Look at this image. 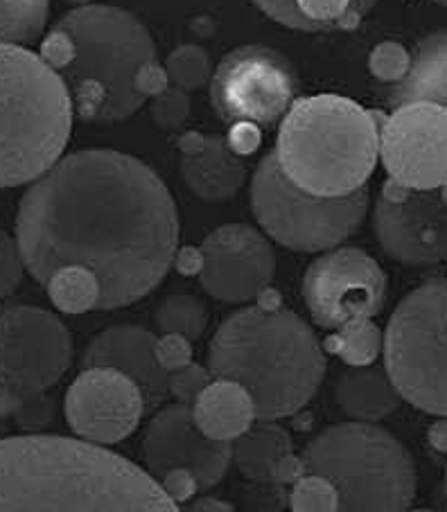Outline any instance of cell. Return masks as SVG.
Segmentation results:
<instances>
[{"mask_svg": "<svg viewBox=\"0 0 447 512\" xmlns=\"http://www.w3.org/2000/svg\"><path fill=\"white\" fill-rule=\"evenodd\" d=\"M213 373L208 368L199 364L183 366L179 370H172L170 373V393L177 397L179 402L195 404L197 397L206 391L208 384L213 382Z\"/></svg>", "mask_w": 447, "mask_h": 512, "instance_id": "32", "label": "cell"}, {"mask_svg": "<svg viewBox=\"0 0 447 512\" xmlns=\"http://www.w3.org/2000/svg\"><path fill=\"white\" fill-rule=\"evenodd\" d=\"M251 206L265 233L289 251L317 253L348 240L364 224L368 188L321 197L296 185L276 152L262 158L251 183Z\"/></svg>", "mask_w": 447, "mask_h": 512, "instance_id": "8", "label": "cell"}, {"mask_svg": "<svg viewBox=\"0 0 447 512\" xmlns=\"http://www.w3.org/2000/svg\"><path fill=\"white\" fill-rule=\"evenodd\" d=\"M201 249H181L177 251V258H174V267L179 269L183 276H192V273L201 271Z\"/></svg>", "mask_w": 447, "mask_h": 512, "instance_id": "39", "label": "cell"}, {"mask_svg": "<svg viewBox=\"0 0 447 512\" xmlns=\"http://www.w3.org/2000/svg\"><path fill=\"white\" fill-rule=\"evenodd\" d=\"M73 111L64 79L46 59L0 46V188L37 181L59 161Z\"/></svg>", "mask_w": 447, "mask_h": 512, "instance_id": "6", "label": "cell"}, {"mask_svg": "<svg viewBox=\"0 0 447 512\" xmlns=\"http://www.w3.org/2000/svg\"><path fill=\"white\" fill-rule=\"evenodd\" d=\"M16 242L25 269L59 310H116L145 298L172 269L177 203L138 158L84 149L23 194Z\"/></svg>", "mask_w": 447, "mask_h": 512, "instance_id": "1", "label": "cell"}, {"mask_svg": "<svg viewBox=\"0 0 447 512\" xmlns=\"http://www.w3.org/2000/svg\"><path fill=\"white\" fill-rule=\"evenodd\" d=\"M292 452L294 443L287 429L274 425V420H260V425L249 427L235 438L233 463L249 481L267 483L274 476L276 465Z\"/></svg>", "mask_w": 447, "mask_h": 512, "instance_id": "24", "label": "cell"}, {"mask_svg": "<svg viewBox=\"0 0 447 512\" xmlns=\"http://www.w3.org/2000/svg\"><path fill=\"white\" fill-rule=\"evenodd\" d=\"M192 413L206 436L224 443L242 436L256 420V406L247 388L229 379H213L192 404Z\"/></svg>", "mask_w": 447, "mask_h": 512, "instance_id": "22", "label": "cell"}, {"mask_svg": "<svg viewBox=\"0 0 447 512\" xmlns=\"http://www.w3.org/2000/svg\"><path fill=\"white\" fill-rule=\"evenodd\" d=\"M73 359L66 325L41 307L14 305L0 312V386L19 395L46 393Z\"/></svg>", "mask_w": 447, "mask_h": 512, "instance_id": "11", "label": "cell"}, {"mask_svg": "<svg viewBox=\"0 0 447 512\" xmlns=\"http://www.w3.org/2000/svg\"><path fill=\"white\" fill-rule=\"evenodd\" d=\"M289 506L298 512L339 510V494L332 485L314 474H303L289 494Z\"/></svg>", "mask_w": 447, "mask_h": 512, "instance_id": "29", "label": "cell"}, {"mask_svg": "<svg viewBox=\"0 0 447 512\" xmlns=\"http://www.w3.org/2000/svg\"><path fill=\"white\" fill-rule=\"evenodd\" d=\"M414 102H432L447 109V28L418 43L409 73L391 88L389 104L393 109Z\"/></svg>", "mask_w": 447, "mask_h": 512, "instance_id": "21", "label": "cell"}, {"mask_svg": "<svg viewBox=\"0 0 447 512\" xmlns=\"http://www.w3.org/2000/svg\"><path fill=\"white\" fill-rule=\"evenodd\" d=\"M303 298L314 323L337 332L382 312L387 273L362 249L328 251L305 271Z\"/></svg>", "mask_w": 447, "mask_h": 512, "instance_id": "12", "label": "cell"}, {"mask_svg": "<svg viewBox=\"0 0 447 512\" xmlns=\"http://www.w3.org/2000/svg\"><path fill=\"white\" fill-rule=\"evenodd\" d=\"M375 235L393 260L429 267L447 260V203L441 192L387 181L375 203Z\"/></svg>", "mask_w": 447, "mask_h": 512, "instance_id": "13", "label": "cell"}, {"mask_svg": "<svg viewBox=\"0 0 447 512\" xmlns=\"http://www.w3.org/2000/svg\"><path fill=\"white\" fill-rule=\"evenodd\" d=\"M154 323L163 334H181L190 341H197L206 332L208 312L195 296H170L156 307Z\"/></svg>", "mask_w": 447, "mask_h": 512, "instance_id": "26", "label": "cell"}, {"mask_svg": "<svg viewBox=\"0 0 447 512\" xmlns=\"http://www.w3.org/2000/svg\"><path fill=\"white\" fill-rule=\"evenodd\" d=\"M378 116L339 95L298 100L280 127L276 156L296 185L339 197L366 185L380 156Z\"/></svg>", "mask_w": 447, "mask_h": 512, "instance_id": "5", "label": "cell"}, {"mask_svg": "<svg viewBox=\"0 0 447 512\" xmlns=\"http://www.w3.org/2000/svg\"><path fill=\"white\" fill-rule=\"evenodd\" d=\"M305 474L326 479L339 510L400 512L416 499V467L405 445L373 422H344L305 447Z\"/></svg>", "mask_w": 447, "mask_h": 512, "instance_id": "7", "label": "cell"}, {"mask_svg": "<svg viewBox=\"0 0 447 512\" xmlns=\"http://www.w3.org/2000/svg\"><path fill=\"white\" fill-rule=\"evenodd\" d=\"M68 3H75V5H89L91 0H68Z\"/></svg>", "mask_w": 447, "mask_h": 512, "instance_id": "44", "label": "cell"}, {"mask_svg": "<svg viewBox=\"0 0 447 512\" xmlns=\"http://www.w3.org/2000/svg\"><path fill=\"white\" fill-rule=\"evenodd\" d=\"M427 438H429V445H432L436 452L447 454V416H443V420H438L429 427Z\"/></svg>", "mask_w": 447, "mask_h": 512, "instance_id": "42", "label": "cell"}, {"mask_svg": "<svg viewBox=\"0 0 447 512\" xmlns=\"http://www.w3.org/2000/svg\"><path fill=\"white\" fill-rule=\"evenodd\" d=\"M441 194H443V199H445V203H447V181L441 185Z\"/></svg>", "mask_w": 447, "mask_h": 512, "instance_id": "45", "label": "cell"}, {"mask_svg": "<svg viewBox=\"0 0 447 512\" xmlns=\"http://www.w3.org/2000/svg\"><path fill=\"white\" fill-rule=\"evenodd\" d=\"M380 156L393 181L436 190L447 181V109L432 102L398 107L384 120Z\"/></svg>", "mask_w": 447, "mask_h": 512, "instance_id": "14", "label": "cell"}, {"mask_svg": "<svg viewBox=\"0 0 447 512\" xmlns=\"http://www.w3.org/2000/svg\"><path fill=\"white\" fill-rule=\"evenodd\" d=\"M294 95V68L280 52L265 46L229 52L210 77V102L229 125H276L292 109Z\"/></svg>", "mask_w": 447, "mask_h": 512, "instance_id": "10", "label": "cell"}, {"mask_svg": "<svg viewBox=\"0 0 447 512\" xmlns=\"http://www.w3.org/2000/svg\"><path fill=\"white\" fill-rule=\"evenodd\" d=\"M201 287L224 303L260 298L274 278L276 258L256 228L244 224L219 226L201 246Z\"/></svg>", "mask_w": 447, "mask_h": 512, "instance_id": "17", "label": "cell"}, {"mask_svg": "<svg viewBox=\"0 0 447 512\" xmlns=\"http://www.w3.org/2000/svg\"><path fill=\"white\" fill-rule=\"evenodd\" d=\"M143 411L147 406L140 386L116 368H82L66 395L70 429L98 445L120 443L134 434Z\"/></svg>", "mask_w": 447, "mask_h": 512, "instance_id": "16", "label": "cell"}, {"mask_svg": "<svg viewBox=\"0 0 447 512\" xmlns=\"http://www.w3.org/2000/svg\"><path fill=\"white\" fill-rule=\"evenodd\" d=\"M411 55L400 46V43L384 41L368 57V68L371 73L382 79V82H400L409 73Z\"/></svg>", "mask_w": 447, "mask_h": 512, "instance_id": "31", "label": "cell"}, {"mask_svg": "<svg viewBox=\"0 0 447 512\" xmlns=\"http://www.w3.org/2000/svg\"><path fill=\"white\" fill-rule=\"evenodd\" d=\"M149 116L163 129H179L190 116V97L183 88L170 86L163 93L152 97Z\"/></svg>", "mask_w": 447, "mask_h": 512, "instance_id": "30", "label": "cell"}, {"mask_svg": "<svg viewBox=\"0 0 447 512\" xmlns=\"http://www.w3.org/2000/svg\"><path fill=\"white\" fill-rule=\"evenodd\" d=\"M208 143V136L199 134V131H188L179 138V149L183 152V156H192L204 152V147Z\"/></svg>", "mask_w": 447, "mask_h": 512, "instance_id": "41", "label": "cell"}, {"mask_svg": "<svg viewBox=\"0 0 447 512\" xmlns=\"http://www.w3.org/2000/svg\"><path fill=\"white\" fill-rule=\"evenodd\" d=\"M269 19L301 32L350 30L378 0H253Z\"/></svg>", "mask_w": 447, "mask_h": 512, "instance_id": "19", "label": "cell"}, {"mask_svg": "<svg viewBox=\"0 0 447 512\" xmlns=\"http://www.w3.org/2000/svg\"><path fill=\"white\" fill-rule=\"evenodd\" d=\"M335 400L348 418L375 422L396 411L402 395L391 382L387 368L353 366L339 375Z\"/></svg>", "mask_w": 447, "mask_h": 512, "instance_id": "23", "label": "cell"}, {"mask_svg": "<svg viewBox=\"0 0 447 512\" xmlns=\"http://www.w3.org/2000/svg\"><path fill=\"white\" fill-rule=\"evenodd\" d=\"M384 368L416 409L447 416V280L402 298L384 334Z\"/></svg>", "mask_w": 447, "mask_h": 512, "instance_id": "9", "label": "cell"}, {"mask_svg": "<svg viewBox=\"0 0 447 512\" xmlns=\"http://www.w3.org/2000/svg\"><path fill=\"white\" fill-rule=\"evenodd\" d=\"M303 474H305V465H303V461H298V458L292 452L276 465L271 481L278 483V485H287V483H296Z\"/></svg>", "mask_w": 447, "mask_h": 512, "instance_id": "38", "label": "cell"}, {"mask_svg": "<svg viewBox=\"0 0 447 512\" xmlns=\"http://www.w3.org/2000/svg\"><path fill=\"white\" fill-rule=\"evenodd\" d=\"M165 70H168L172 86L183 88V91H195L210 79V59L204 48L181 46L165 61Z\"/></svg>", "mask_w": 447, "mask_h": 512, "instance_id": "28", "label": "cell"}, {"mask_svg": "<svg viewBox=\"0 0 447 512\" xmlns=\"http://www.w3.org/2000/svg\"><path fill=\"white\" fill-rule=\"evenodd\" d=\"M21 402H23V395L14 393L12 388L7 386H0V422L14 418L21 409Z\"/></svg>", "mask_w": 447, "mask_h": 512, "instance_id": "40", "label": "cell"}, {"mask_svg": "<svg viewBox=\"0 0 447 512\" xmlns=\"http://www.w3.org/2000/svg\"><path fill=\"white\" fill-rule=\"evenodd\" d=\"M48 0H0V46H32L46 28Z\"/></svg>", "mask_w": 447, "mask_h": 512, "instance_id": "25", "label": "cell"}, {"mask_svg": "<svg viewBox=\"0 0 447 512\" xmlns=\"http://www.w3.org/2000/svg\"><path fill=\"white\" fill-rule=\"evenodd\" d=\"M136 86L145 97L159 95V93L165 91V88H170L168 70L161 68L159 64H156V61H149V64L140 68V73L136 77Z\"/></svg>", "mask_w": 447, "mask_h": 512, "instance_id": "37", "label": "cell"}, {"mask_svg": "<svg viewBox=\"0 0 447 512\" xmlns=\"http://www.w3.org/2000/svg\"><path fill=\"white\" fill-rule=\"evenodd\" d=\"M41 57L64 79L77 116L113 125L134 116L147 100L136 77L140 68L156 61V46L131 12L80 5L50 30Z\"/></svg>", "mask_w": 447, "mask_h": 512, "instance_id": "3", "label": "cell"}, {"mask_svg": "<svg viewBox=\"0 0 447 512\" xmlns=\"http://www.w3.org/2000/svg\"><path fill=\"white\" fill-rule=\"evenodd\" d=\"M445 490H447V476H445Z\"/></svg>", "mask_w": 447, "mask_h": 512, "instance_id": "47", "label": "cell"}, {"mask_svg": "<svg viewBox=\"0 0 447 512\" xmlns=\"http://www.w3.org/2000/svg\"><path fill=\"white\" fill-rule=\"evenodd\" d=\"M215 379L247 388L258 420L294 416L317 393L326 355L301 316L283 307H247L229 316L208 348Z\"/></svg>", "mask_w": 447, "mask_h": 512, "instance_id": "4", "label": "cell"}, {"mask_svg": "<svg viewBox=\"0 0 447 512\" xmlns=\"http://www.w3.org/2000/svg\"><path fill=\"white\" fill-rule=\"evenodd\" d=\"M382 343V334L371 321H359L337 330V337L328 341V348L350 366H368L378 357Z\"/></svg>", "mask_w": 447, "mask_h": 512, "instance_id": "27", "label": "cell"}, {"mask_svg": "<svg viewBox=\"0 0 447 512\" xmlns=\"http://www.w3.org/2000/svg\"><path fill=\"white\" fill-rule=\"evenodd\" d=\"M25 262L16 237L0 231V298L12 296L21 285Z\"/></svg>", "mask_w": 447, "mask_h": 512, "instance_id": "33", "label": "cell"}, {"mask_svg": "<svg viewBox=\"0 0 447 512\" xmlns=\"http://www.w3.org/2000/svg\"><path fill=\"white\" fill-rule=\"evenodd\" d=\"M181 174L188 188L204 201L235 197L247 179V167L222 136H208L204 152L183 156Z\"/></svg>", "mask_w": 447, "mask_h": 512, "instance_id": "20", "label": "cell"}, {"mask_svg": "<svg viewBox=\"0 0 447 512\" xmlns=\"http://www.w3.org/2000/svg\"><path fill=\"white\" fill-rule=\"evenodd\" d=\"M177 508L152 474L91 440L34 434L0 440V512Z\"/></svg>", "mask_w": 447, "mask_h": 512, "instance_id": "2", "label": "cell"}, {"mask_svg": "<svg viewBox=\"0 0 447 512\" xmlns=\"http://www.w3.org/2000/svg\"><path fill=\"white\" fill-rule=\"evenodd\" d=\"M55 400L46 393L25 395L21 402V409L16 413V425L25 431H41L55 420Z\"/></svg>", "mask_w": 447, "mask_h": 512, "instance_id": "34", "label": "cell"}, {"mask_svg": "<svg viewBox=\"0 0 447 512\" xmlns=\"http://www.w3.org/2000/svg\"><path fill=\"white\" fill-rule=\"evenodd\" d=\"M143 454L147 470L156 481L170 470L183 467L195 474L199 490L215 488L233 463V447L206 436L186 402L165 406L156 413L147 427Z\"/></svg>", "mask_w": 447, "mask_h": 512, "instance_id": "15", "label": "cell"}, {"mask_svg": "<svg viewBox=\"0 0 447 512\" xmlns=\"http://www.w3.org/2000/svg\"><path fill=\"white\" fill-rule=\"evenodd\" d=\"M159 483L163 485V490L168 492V497L174 503H186L188 499H192V494L199 490L195 474H192L190 470H183V467L170 470Z\"/></svg>", "mask_w": 447, "mask_h": 512, "instance_id": "36", "label": "cell"}, {"mask_svg": "<svg viewBox=\"0 0 447 512\" xmlns=\"http://www.w3.org/2000/svg\"><path fill=\"white\" fill-rule=\"evenodd\" d=\"M82 368H116L134 379L147 411H156L170 397V373L156 359V337L138 325H118L98 334L86 348Z\"/></svg>", "mask_w": 447, "mask_h": 512, "instance_id": "18", "label": "cell"}, {"mask_svg": "<svg viewBox=\"0 0 447 512\" xmlns=\"http://www.w3.org/2000/svg\"><path fill=\"white\" fill-rule=\"evenodd\" d=\"M156 359L168 373L188 366L192 361L190 339L181 337V334H165L163 339H156Z\"/></svg>", "mask_w": 447, "mask_h": 512, "instance_id": "35", "label": "cell"}, {"mask_svg": "<svg viewBox=\"0 0 447 512\" xmlns=\"http://www.w3.org/2000/svg\"><path fill=\"white\" fill-rule=\"evenodd\" d=\"M188 510H195V512H231L233 506H231V503H226V501L204 497V499L192 501Z\"/></svg>", "mask_w": 447, "mask_h": 512, "instance_id": "43", "label": "cell"}, {"mask_svg": "<svg viewBox=\"0 0 447 512\" xmlns=\"http://www.w3.org/2000/svg\"><path fill=\"white\" fill-rule=\"evenodd\" d=\"M434 3H438V5H445V7H447V0H434Z\"/></svg>", "mask_w": 447, "mask_h": 512, "instance_id": "46", "label": "cell"}]
</instances>
